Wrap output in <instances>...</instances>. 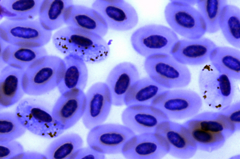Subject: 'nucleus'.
<instances>
[{
	"label": "nucleus",
	"instance_id": "obj_33",
	"mask_svg": "<svg viewBox=\"0 0 240 159\" xmlns=\"http://www.w3.org/2000/svg\"><path fill=\"white\" fill-rule=\"evenodd\" d=\"M233 125L237 131L240 130V101H233L224 109L219 110Z\"/></svg>",
	"mask_w": 240,
	"mask_h": 159
},
{
	"label": "nucleus",
	"instance_id": "obj_28",
	"mask_svg": "<svg viewBox=\"0 0 240 159\" xmlns=\"http://www.w3.org/2000/svg\"><path fill=\"white\" fill-rule=\"evenodd\" d=\"M74 4L72 0H45L41 5L40 22L45 29L51 31L65 24L64 15L67 8Z\"/></svg>",
	"mask_w": 240,
	"mask_h": 159
},
{
	"label": "nucleus",
	"instance_id": "obj_4",
	"mask_svg": "<svg viewBox=\"0 0 240 159\" xmlns=\"http://www.w3.org/2000/svg\"><path fill=\"white\" fill-rule=\"evenodd\" d=\"M52 107L45 100L33 96L22 99L14 112L27 130L43 138L53 139L64 131L56 123L52 115Z\"/></svg>",
	"mask_w": 240,
	"mask_h": 159
},
{
	"label": "nucleus",
	"instance_id": "obj_21",
	"mask_svg": "<svg viewBox=\"0 0 240 159\" xmlns=\"http://www.w3.org/2000/svg\"><path fill=\"white\" fill-rule=\"evenodd\" d=\"M24 70L6 65L0 72V109L18 103L25 93L22 85Z\"/></svg>",
	"mask_w": 240,
	"mask_h": 159
},
{
	"label": "nucleus",
	"instance_id": "obj_30",
	"mask_svg": "<svg viewBox=\"0 0 240 159\" xmlns=\"http://www.w3.org/2000/svg\"><path fill=\"white\" fill-rule=\"evenodd\" d=\"M225 0H197V8L206 24V33H215L220 30L219 20L221 11L227 4Z\"/></svg>",
	"mask_w": 240,
	"mask_h": 159
},
{
	"label": "nucleus",
	"instance_id": "obj_15",
	"mask_svg": "<svg viewBox=\"0 0 240 159\" xmlns=\"http://www.w3.org/2000/svg\"><path fill=\"white\" fill-rule=\"evenodd\" d=\"M154 132L164 138L169 146L168 154L175 158L190 159L198 150L195 141L183 123L166 120L161 123Z\"/></svg>",
	"mask_w": 240,
	"mask_h": 159
},
{
	"label": "nucleus",
	"instance_id": "obj_18",
	"mask_svg": "<svg viewBox=\"0 0 240 159\" xmlns=\"http://www.w3.org/2000/svg\"><path fill=\"white\" fill-rule=\"evenodd\" d=\"M217 46L211 39L204 37L195 40L183 38L174 45L170 54L185 65L200 66L209 62L210 54Z\"/></svg>",
	"mask_w": 240,
	"mask_h": 159
},
{
	"label": "nucleus",
	"instance_id": "obj_23",
	"mask_svg": "<svg viewBox=\"0 0 240 159\" xmlns=\"http://www.w3.org/2000/svg\"><path fill=\"white\" fill-rule=\"evenodd\" d=\"M63 59L65 70L62 80L57 88L60 94L76 88L84 91L88 77L86 63L79 57L73 55H66Z\"/></svg>",
	"mask_w": 240,
	"mask_h": 159
},
{
	"label": "nucleus",
	"instance_id": "obj_3",
	"mask_svg": "<svg viewBox=\"0 0 240 159\" xmlns=\"http://www.w3.org/2000/svg\"><path fill=\"white\" fill-rule=\"evenodd\" d=\"M66 68L63 59L53 55L39 58L24 71L22 85L25 94L37 97L57 88Z\"/></svg>",
	"mask_w": 240,
	"mask_h": 159
},
{
	"label": "nucleus",
	"instance_id": "obj_22",
	"mask_svg": "<svg viewBox=\"0 0 240 159\" xmlns=\"http://www.w3.org/2000/svg\"><path fill=\"white\" fill-rule=\"evenodd\" d=\"M8 44L6 46L2 44L0 46L1 60L7 65L22 70L47 55L43 47H28Z\"/></svg>",
	"mask_w": 240,
	"mask_h": 159
},
{
	"label": "nucleus",
	"instance_id": "obj_6",
	"mask_svg": "<svg viewBox=\"0 0 240 159\" xmlns=\"http://www.w3.org/2000/svg\"><path fill=\"white\" fill-rule=\"evenodd\" d=\"M197 0H170L165 7V20L177 35L183 38L195 40L206 33L205 21L197 8Z\"/></svg>",
	"mask_w": 240,
	"mask_h": 159
},
{
	"label": "nucleus",
	"instance_id": "obj_17",
	"mask_svg": "<svg viewBox=\"0 0 240 159\" xmlns=\"http://www.w3.org/2000/svg\"><path fill=\"white\" fill-rule=\"evenodd\" d=\"M122 124L136 134L154 132L162 122L169 120L162 111L151 105L126 106L121 116Z\"/></svg>",
	"mask_w": 240,
	"mask_h": 159
},
{
	"label": "nucleus",
	"instance_id": "obj_35",
	"mask_svg": "<svg viewBox=\"0 0 240 159\" xmlns=\"http://www.w3.org/2000/svg\"><path fill=\"white\" fill-rule=\"evenodd\" d=\"M13 159H47L44 153L34 151H25L17 155Z\"/></svg>",
	"mask_w": 240,
	"mask_h": 159
},
{
	"label": "nucleus",
	"instance_id": "obj_1",
	"mask_svg": "<svg viewBox=\"0 0 240 159\" xmlns=\"http://www.w3.org/2000/svg\"><path fill=\"white\" fill-rule=\"evenodd\" d=\"M56 48L65 56L73 55L86 63L95 64L105 60L110 48L104 38L92 32L67 26L57 31L53 36Z\"/></svg>",
	"mask_w": 240,
	"mask_h": 159
},
{
	"label": "nucleus",
	"instance_id": "obj_8",
	"mask_svg": "<svg viewBox=\"0 0 240 159\" xmlns=\"http://www.w3.org/2000/svg\"><path fill=\"white\" fill-rule=\"evenodd\" d=\"M203 102L199 94L185 88L166 89L152 101L172 121L189 119L200 112Z\"/></svg>",
	"mask_w": 240,
	"mask_h": 159
},
{
	"label": "nucleus",
	"instance_id": "obj_5",
	"mask_svg": "<svg viewBox=\"0 0 240 159\" xmlns=\"http://www.w3.org/2000/svg\"><path fill=\"white\" fill-rule=\"evenodd\" d=\"M234 80L218 71L210 64L198 75L199 90L203 103L214 111L222 110L233 102L236 86Z\"/></svg>",
	"mask_w": 240,
	"mask_h": 159
},
{
	"label": "nucleus",
	"instance_id": "obj_2",
	"mask_svg": "<svg viewBox=\"0 0 240 159\" xmlns=\"http://www.w3.org/2000/svg\"><path fill=\"white\" fill-rule=\"evenodd\" d=\"M195 141L198 150L211 153L221 148L236 130L220 111L199 112L183 123Z\"/></svg>",
	"mask_w": 240,
	"mask_h": 159
},
{
	"label": "nucleus",
	"instance_id": "obj_26",
	"mask_svg": "<svg viewBox=\"0 0 240 159\" xmlns=\"http://www.w3.org/2000/svg\"><path fill=\"white\" fill-rule=\"evenodd\" d=\"M63 134L54 138L46 148L44 154L47 159H71L83 146V140L79 134L75 132Z\"/></svg>",
	"mask_w": 240,
	"mask_h": 159
},
{
	"label": "nucleus",
	"instance_id": "obj_29",
	"mask_svg": "<svg viewBox=\"0 0 240 159\" xmlns=\"http://www.w3.org/2000/svg\"><path fill=\"white\" fill-rule=\"evenodd\" d=\"M43 1L4 0L1 1L0 14L13 20H30L39 14Z\"/></svg>",
	"mask_w": 240,
	"mask_h": 159
},
{
	"label": "nucleus",
	"instance_id": "obj_14",
	"mask_svg": "<svg viewBox=\"0 0 240 159\" xmlns=\"http://www.w3.org/2000/svg\"><path fill=\"white\" fill-rule=\"evenodd\" d=\"M85 94L86 106L81 120L84 127L89 130L104 123L113 104L110 91L105 82L94 83Z\"/></svg>",
	"mask_w": 240,
	"mask_h": 159
},
{
	"label": "nucleus",
	"instance_id": "obj_24",
	"mask_svg": "<svg viewBox=\"0 0 240 159\" xmlns=\"http://www.w3.org/2000/svg\"><path fill=\"white\" fill-rule=\"evenodd\" d=\"M210 64L219 72L235 81L240 80V49L227 46H217L210 56Z\"/></svg>",
	"mask_w": 240,
	"mask_h": 159
},
{
	"label": "nucleus",
	"instance_id": "obj_20",
	"mask_svg": "<svg viewBox=\"0 0 240 159\" xmlns=\"http://www.w3.org/2000/svg\"><path fill=\"white\" fill-rule=\"evenodd\" d=\"M65 24L94 33L104 38L109 28L101 15L92 7L73 4L66 9Z\"/></svg>",
	"mask_w": 240,
	"mask_h": 159
},
{
	"label": "nucleus",
	"instance_id": "obj_13",
	"mask_svg": "<svg viewBox=\"0 0 240 159\" xmlns=\"http://www.w3.org/2000/svg\"><path fill=\"white\" fill-rule=\"evenodd\" d=\"M86 104L85 93L78 88L62 94L52 107L53 116L59 128L64 131L81 120Z\"/></svg>",
	"mask_w": 240,
	"mask_h": 159
},
{
	"label": "nucleus",
	"instance_id": "obj_16",
	"mask_svg": "<svg viewBox=\"0 0 240 159\" xmlns=\"http://www.w3.org/2000/svg\"><path fill=\"white\" fill-rule=\"evenodd\" d=\"M169 152L164 138L154 132L135 135L124 144L121 154L126 159H159Z\"/></svg>",
	"mask_w": 240,
	"mask_h": 159
},
{
	"label": "nucleus",
	"instance_id": "obj_9",
	"mask_svg": "<svg viewBox=\"0 0 240 159\" xmlns=\"http://www.w3.org/2000/svg\"><path fill=\"white\" fill-rule=\"evenodd\" d=\"M179 39L178 35L170 27L151 24L136 30L131 36L130 41L134 50L146 58L155 54H170Z\"/></svg>",
	"mask_w": 240,
	"mask_h": 159
},
{
	"label": "nucleus",
	"instance_id": "obj_34",
	"mask_svg": "<svg viewBox=\"0 0 240 159\" xmlns=\"http://www.w3.org/2000/svg\"><path fill=\"white\" fill-rule=\"evenodd\" d=\"M105 158V155L94 150L90 147L83 146L79 149L71 159H99Z\"/></svg>",
	"mask_w": 240,
	"mask_h": 159
},
{
	"label": "nucleus",
	"instance_id": "obj_12",
	"mask_svg": "<svg viewBox=\"0 0 240 159\" xmlns=\"http://www.w3.org/2000/svg\"><path fill=\"white\" fill-rule=\"evenodd\" d=\"M91 7L102 16L109 29L125 32L136 26L139 17L134 8L125 0H96Z\"/></svg>",
	"mask_w": 240,
	"mask_h": 159
},
{
	"label": "nucleus",
	"instance_id": "obj_10",
	"mask_svg": "<svg viewBox=\"0 0 240 159\" xmlns=\"http://www.w3.org/2000/svg\"><path fill=\"white\" fill-rule=\"evenodd\" d=\"M0 36L5 43L28 47H43L49 41L50 31L40 22L30 20H8L0 25Z\"/></svg>",
	"mask_w": 240,
	"mask_h": 159
},
{
	"label": "nucleus",
	"instance_id": "obj_11",
	"mask_svg": "<svg viewBox=\"0 0 240 159\" xmlns=\"http://www.w3.org/2000/svg\"><path fill=\"white\" fill-rule=\"evenodd\" d=\"M136 134L122 124L103 123L89 130L87 145L104 155L121 154L125 143Z\"/></svg>",
	"mask_w": 240,
	"mask_h": 159
},
{
	"label": "nucleus",
	"instance_id": "obj_7",
	"mask_svg": "<svg viewBox=\"0 0 240 159\" xmlns=\"http://www.w3.org/2000/svg\"><path fill=\"white\" fill-rule=\"evenodd\" d=\"M143 66L148 76L166 89L185 88L191 80L188 66L179 63L169 54L148 56L145 58Z\"/></svg>",
	"mask_w": 240,
	"mask_h": 159
},
{
	"label": "nucleus",
	"instance_id": "obj_32",
	"mask_svg": "<svg viewBox=\"0 0 240 159\" xmlns=\"http://www.w3.org/2000/svg\"><path fill=\"white\" fill-rule=\"evenodd\" d=\"M24 151L22 145L16 140L0 142V159H13Z\"/></svg>",
	"mask_w": 240,
	"mask_h": 159
},
{
	"label": "nucleus",
	"instance_id": "obj_31",
	"mask_svg": "<svg viewBox=\"0 0 240 159\" xmlns=\"http://www.w3.org/2000/svg\"><path fill=\"white\" fill-rule=\"evenodd\" d=\"M27 130L14 112L0 113V142L16 140L23 135Z\"/></svg>",
	"mask_w": 240,
	"mask_h": 159
},
{
	"label": "nucleus",
	"instance_id": "obj_27",
	"mask_svg": "<svg viewBox=\"0 0 240 159\" xmlns=\"http://www.w3.org/2000/svg\"><path fill=\"white\" fill-rule=\"evenodd\" d=\"M220 29L226 41L233 47L240 49V9L227 4L220 17Z\"/></svg>",
	"mask_w": 240,
	"mask_h": 159
},
{
	"label": "nucleus",
	"instance_id": "obj_25",
	"mask_svg": "<svg viewBox=\"0 0 240 159\" xmlns=\"http://www.w3.org/2000/svg\"><path fill=\"white\" fill-rule=\"evenodd\" d=\"M166 89L148 76L140 78L127 93L124 99V105H151L153 100Z\"/></svg>",
	"mask_w": 240,
	"mask_h": 159
},
{
	"label": "nucleus",
	"instance_id": "obj_19",
	"mask_svg": "<svg viewBox=\"0 0 240 159\" xmlns=\"http://www.w3.org/2000/svg\"><path fill=\"white\" fill-rule=\"evenodd\" d=\"M140 78L137 68L130 62H120L110 70L105 82L110 91L113 106L124 105V99L127 93Z\"/></svg>",
	"mask_w": 240,
	"mask_h": 159
}]
</instances>
